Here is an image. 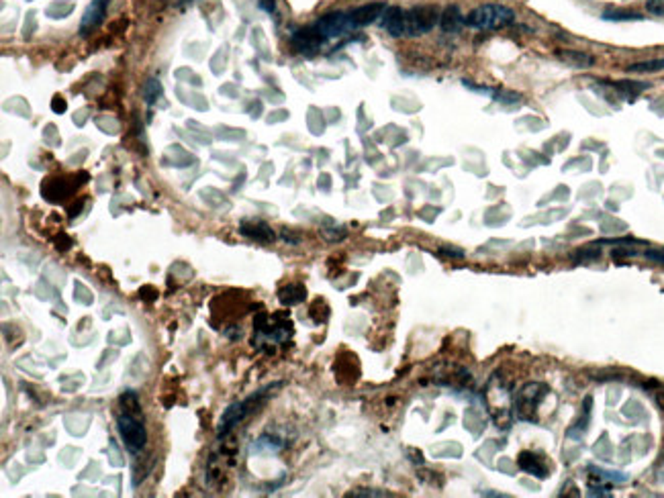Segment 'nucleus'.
Wrapping results in <instances>:
<instances>
[{
	"mask_svg": "<svg viewBox=\"0 0 664 498\" xmlns=\"http://www.w3.org/2000/svg\"><path fill=\"white\" fill-rule=\"evenodd\" d=\"M514 21V9H509L505 4H497V2L481 4L464 16V25L472 27V29H503V27H509Z\"/></svg>",
	"mask_w": 664,
	"mask_h": 498,
	"instance_id": "1",
	"label": "nucleus"
},
{
	"mask_svg": "<svg viewBox=\"0 0 664 498\" xmlns=\"http://www.w3.org/2000/svg\"><path fill=\"white\" fill-rule=\"evenodd\" d=\"M439 16L441 13L434 4H419L409 9L405 13V35L417 37L423 33H429L439 23Z\"/></svg>",
	"mask_w": 664,
	"mask_h": 498,
	"instance_id": "2",
	"label": "nucleus"
},
{
	"mask_svg": "<svg viewBox=\"0 0 664 498\" xmlns=\"http://www.w3.org/2000/svg\"><path fill=\"white\" fill-rule=\"evenodd\" d=\"M548 393V386L542 382H529L526 384L517 398H515V408H517V417L523 421H538V405L542 403V398Z\"/></svg>",
	"mask_w": 664,
	"mask_h": 498,
	"instance_id": "3",
	"label": "nucleus"
},
{
	"mask_svg": "<svg viewBox=\"0 0 664 498\" xmlns=\"http://www.w3.org/2000/svg\"><path fill=\"white\" fill-rule=\"evenodd\" d=\"M117 429H119V435H121L123 443L127 445L129 452H141L145 447L148 435H145V429L136 415H131V413L119 415Z\"/></svg>",
	"mask_w": 664,
	"mask_h": 498,
	"instance_id": "4",
	"label": "nucleus"
},
{
	"mask_svg": "<svg viewBox=\"0 0 664 498\" xmlns=\"http://www.w3.org/2000/svg\"><path fill=\"white\" fill-rule=\"evenodd\" d=\"M315 29L327 39V37H342L349 31H354V23L349 13H327L315 23Z\"/></svg>",
	"mask_w": 664,
	"mask_h": 498,
	"instance_id": "5",
	"label": "nucleus"
},
{
	"mask_svg": "<svg viewBox=\"0 0 664 498\" xmlns=\"http://www.w3.org/2000/svg\"><path fill=\"white\" fill-rule=\"evenodd\" d=\"M323 41H325V37L315 29V25L313 27H307V29H299L295 35H292V46L297 51H301V53H307V56H313V53H317L321 46H323Z\"/></svg>",
	"mask_w": 664,
	"mask_h": 498,
	"instance_id": "6",
	"label": "nucleus"
},
{
	"mask_svg": "<svg viewBox=\"0 0 664 498\" xmlns=\"http://www.w3.org/2000/svg\"><path fill=\"white\" fill-rule=\"evenodd\" d=\"M384 11H387V4H384V2H368V4H362V6L354 9V11L349 13V16H352L354 27L358 29V27L372 25L374 21H378L380 16L384 15Z\"/></svg>",
	"mask_w": 664,
	"mask_h": 498,
	"instance_id": "7",
	"label": "nucleus"
},
{
	"mask_svg": "<svg viewBox=\"0 0 664 498\" xmlns=\"http://www.w3.org/2000/svg\"><path fill=\"white\" fill-rule=\"evenodd\" d=\"M106 6H108V0H92V4H88L86 13L82 16V25H80V33L82 35L92 33L105 21Z\"/></svg>",
	"mask_w": 664,
	"mask_h": 498,
	"instance_id": "8",
	"label": "nucleus"
},
{
	"mask_svg": "<svg viewBox=\"0 0 664 498\" xmlns=\"http://www.w3.org/2000/svg\"><path fill=\"white\" fill-rule=\"evenodd\" d=\"M405 13L401 6H387L382 15V27L391 37H403L405 35Z\"/></svg>",
	"mask_w": 664,
	"mask_h": 498,
	"instance_id": "9",
	"label": "nucleus"
},
{
	"mask_svg": "<svg viewBox=\"0 0 664 498\" xmlns=\"http://www.w3.org/2000/svg\"><path fill=\"white\" fill-rule=\"evenodd\" d=\"M517 466L523 470L529 476H536V478H546L548 476V466L543 462L542 455L531 452H521L517 457Z\"/></svg>",
	"mask_w": 664,
	"mask_h": 498,
	"instance_id": "10",
	"label": "nucleus"
},
{
	"mask_svg": "<svg viewBox=\"0 0 664 498\" xmlns=\"http://www.w3.org/2000/svg\"><path fill=\"white\" fill-rule=\"evenodd\" d=\"M556 58H558L560 61H564L566 66L578 68V70H587V68H593V66H595V58H593L591 53L576 51V49H560V51H556Z\"/></svg>",
	"mask_w": 664,
	"mask_h": 498,
	"instance_id": "11",
	"label": "nucleus"
},
{
	"mask_svg": "<svg viewBox=\"0 0 664 498\" xmlns=\"http://www.w3.org/2000/svg\"><path fill=\"white\" fill-rule=\"evenodd\" d=\"M240 231H242L245 237H250V239H256L260 243H268L274 239V233H272V229L264 221H243L242 227H240Z\"/></svg>",
	"mask_w": 664,
	"mask_h": 498,
	"instance_id": "12",
	"label": "nucleus"
},
{
	"mask_svg": "<svg viewBox=\"0 0 664 498\" xmlns=\"http://www.w3.org/2000/svg\"><path fill=\"white\" fill-rule=\"evenodd\" d=\"M462 25H464V16H462L460 9H458L456 4H450V6H446V9L441 11L439 27H441L444 33H456Z\"/></svg>",
	"mask_w": 664,
	"mask_h": 498,
	"instance_id": "13",
	"label": "nucleus"
},
{
	"mask_svg": "<svg viewBox=\"0 0 664 498\" xmlns=\"http://www.w3.org/2000/svg\"><path fill=\"white\" fill-rule=\"evenodd\" d=\"M305 296H307V292H305V288L301 284H290V286L282 288L280 292H278V299L282 304H287V306H292V304H299V302L305 301Z\"/></svg>",
	"mask_w": 664,
	"mask_h": 498,
	"instance_id": "14",
	"label": "nucleus"
},
{
	"mask_svg": "<svg viewBox=\"0 0 664 498\" xmlns=\"http://www.w3.org/2000/svg\"><path fill=\"white\" fill-rule=\"evenodd\" d=\"M609 86H613L616 90H619L625 96H638L640 92L648 90L650 84H640V82H630V80H623V82H607Z\"/></svg>",
	"mask_w": 664,
	"mask_h": 498,
	"instance_id": "15",
	"label": "nucleus"
},
{
	"mask_svg": "<svg viewBox=\"0 0 664 498\" xmlns=\"http://www.w3.org/2000/svg\"><path fill=\"white\" fill-rule=\"evenodd\" d=\"M660 70H664V60L640 61V63L628 66V72H635V74H650V72H660Z\"/></svg>",
	"mask_w": 664,
	"mask_h": 498,
	"instance_id": "16",
	"label": "nucleus"
},
{
	"mask_svg": "<svg viewBox=\"0 0 664 498\" xmlns=\"http://www.w3.org/2000/svg\"><path fill=\"white\" fill-rule=\"evenodd\" d=\"M605 21H640L642 15L632 11H618V9H607L603 13Z\"/></svg>",
	"mask_w": 664,
	"mask_h": 498,
	"instance_id": "17",
	"label": "nucleus"
},
{
	"mask_svg": "<svg viewBox=\"0 0 664 498\" xmlns=\"http://www.w3.org/2000/svg\"><path fill=\"white\" fill-rule=\"evenodd\" d=\"M162 94V86H160V82H155V80H148L145 82V86H143V96H145V103L148 105H153L155 100H158V96Z\"/></svg>",
	"mask_w": 664,
	"mask_h": 498,
	"instance_id": "18",
	"label": "nucleus"
},
{
	"mask_svg": "<svg viewBox=\"0 0 664 498\" xmlns=\"http://www.w3.org/2000/svg\"><path fill=\"white\" fill-rule=\"evenodd\" d=\"M599 256H601V251H599V245H595V243H591L587 249H578L573 254L576 261H589V259H597Z\"/></svg>",
	"mask_w": 664,
	"mask_h": 498,
	"instance_id": "19",
	"label": "nucleus"
},
{
	"mask_svg": "<svg viewBox=\"0 0 664 498\" xmlns=\"http://www.w3.org/2000/svg\"><path fill=\"white\" fill-rule=\"evenodd\" d=\"M593 472H597V476L599 478H603V480H613V482H628V476L625 474H619V472H607V470H599L595 468V466H591Z\"/></svg>",
	"mask_w": 664,
	"mask_h": 498,
	"instance_id": "20",
	"label": "nucleus"
},
{
	"mask_svg": "<svg viewBox=\"0 0 664 498\" xmlns=\"http://www.w3.org/2000/svg\"><path fill=\"white\" fill-rule=\"evenodd\" d=\"M121 403H123V407L127 408V413L136 415V410L139 408V403H137V394L136 393L127 390V393L121 396Z\"/></svg>",
	"mask_w": 664,
	"mask_h": 498,
	"instance_id": "21",
	"label": "nucleus"
},
{
	"mask_svg": "<svg viewBox=\"0 0 664 498\" xmlns=\"http://www.w3.org/2000/svg\"><path fill=\"white\" fill-rule=\"evenodd\" d=\"M642 256L654 261V264H664V247H654V249H646Z\"/></svg>",
	"mask_w": 664,
	"mask_h": 498,
	"instance_id": "22",
	"label": "nucleus"
},
{
	"mask_svg": "<svg viewBox=\"0 0 664 498\" xmlns=\"http://www.w3.org/2000/svg\"><path fill=\"white\" fill-rule=\"evenodd\" d=\"M638 256V251H635L634 247H628V245H619L616 247L613 251H611V257L613 259H619V257H634Z\"/></svg>",
	"mask_w": 664,
	"mask_h": 498,
	"instance_id": "23",
	"label": "nucleus"
},
{
	"mask_svg": "<svg viewBox=\"0 0 664 498\" xmlns=\"http://www.w3.org/2000/svg\"><path fill=\"white\" fill-rule=\"evenodd\" d=\"M646 9H648V13H652V15L663 16L664 15V0H648V2H646Z\"/></svg>",
	"mask_w": 664,
	"mask_h": 498,
	"instance_id": "24",
	"label": "nucleus"
},
{
	"mask_svg": "<svg viewBox=\"0 0 664 498\" xmlns=\"http://www.w3.org/2000/svg\"><path fill=\"white\" fill-rule=\"evenodd\" d=\"M349 497H391L389 492H380V490H356Z\"/></svg>",
	"mask_w": 664,
	"mask_h": 498,
	"instance_id": "25",
	"label": "nucleus"
},
{
	"mask_svg": "<svg viewBox=\"0 0 664 498\" xmlns=\"http://www.w3.org/2000/svg\"><path fill=\"white\" fill-rule=\"evenodd\" d=\"M51 108H53V113H63L68 105H66V100L61 98V96H56L53 100H51Z\"/></svg>",
	"mask_w": 664,
	"mask_h": 498,
	"instance_id": "26",
	"label": "nucleus"
},
{
	"mask_svg": "<svg viewBox=\"0 0 664 498\" xmlns=\"http://www.w3.org/2000/svg\"><path fill=\"white\" fill-rule=\"evenodd\" d=\"M257 4L266 11V13H274L276 11V0H257Z\"/></svg>",
	"mask_w": 664,
	"mask_h": 498,
	"instance_id": "27",
	"label": "nucleus"
},
{
	"mask_svg": "<svg viewBox=\"0 0 664 498\" xmlns=\"http://www.w3.org/2000/svg\"><path fill=\"white\" fill-rule=\"evenodd\" d=\"M439 251H441V254H448V256H452V257L464 256V251H462V249H450V247H441Z\"/></svg>",
	"mask_w": 664,
	"mask_h": 498,
	"instance_id": "28",
	"label": "nucleus"
}]
</instances>
